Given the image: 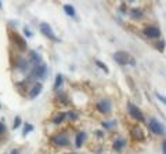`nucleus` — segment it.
Instances as JSON below:
<instances>
[{
	"label": "nucleus",
	"instance_id": "1",
	"mask_svg": "<svg viewBox=\"0 0 166 154\" xmlns=\"http://www.w3.org/2000/svg\"><path fill=\"white\" fill-rule=\"evenodd\" d=\"M46 73H47V67H46L45 63L33 65L32 72H31V77L32 79H45Z\"/></svg>",
	"mask_w": 166,
	"mask_h": 154
},
{
	"label": "nucleus",
	"instance_id": "2",
	"mask_svg": "<svg viewBox=\"0 0 166 154\" xmlns=\"http://www.w3.org/2000/svg\"><path fill=\"white\" fill-rule=\"evenodd\" d=\"M127 109H129V114L133 117L134 120H137V121H144V114H143V111L138 109L136 105L133 103H127Z\"/></svg>",
	"mask_w": 166,
	"mask_h": 154
},
{
	"label": "nucleus",
	"instance_id": "3",
	"mask_svg": "<svg viewBox=\"0 0 166 154\" xmlns=\"http://www.w3.org/2000/svg\"><path fill=\"white\" fill-rule=\"evenodd\" d=\"M148 125H150L151 132H154V134H156V135H165V127L159 123L156 119H151Z\"/></svg>",
	"mask_w": 166,
	"mask_h": 154
},
{
	"label": "nucleus",
	"instance_id": "4",
	"mask_svg": "<svg viewBox=\"0 0 166 154\" xmlns=\"http://www.w3.org/2000/svg\"><path fill=\"white\" fill-rule=\"evenodd\" d=\"M39 29H40V32L46 36V37H49V39L54 40V41H58V37H56V35H54L53 29H51V26H50L49 24H46V22H42L40 26H39Z\"/></svg>",
	"mask_w": 166,
	"mask_h": 154
},
{
	"label": "nucleus",
	"instance_id": "5",
	"mask_svg": "<svg viewBox=\"0 0 166 154\" xmlns=\"http://www.w3.org/2000/svg\"><path fill=\"white\" fill-rule=\"evenodd\" d=\"M113 59L116 61L119 65H127L129 61H130V56H129V54L125 52V51H118V52H115Z\"/></svg>",
	"mask_w": 166,
	"mask_h": 154
},
{
	"label": "nucleus",
	"instance_id": "6",
	"mask_svg": "<svg viewBox=\"0 0 166 154\" xmlns=\"http://www.w3.org/2000/svg\"><path fill=\"white\" fill-rule=\"evenodd\" d=\"M10 36H11V41H12V43H15V46L20 48V50H25V48H26V43H25V40L22 39L18 33L11 32V35H10Z\"/></svg>",
	"mask_w": 166,
	"mask_h": 154
},
{
	"label": "nucleus",
	"instance_id": "7",
	"mask_svg": "<svg viewBox=\"0 0 166 154\" xmlns=\"http://www.w3.org/2000/svg\"><path fill=\"white\" fill-rule=\"evenodd\" d=\"M143 33H144L147 37H151V39H156V37L161 36V30H159L158 28H155V26H147V28L143 30Z\"/></svg>",
	"mask_w": 166,
	"mask_h": 154
},
{
	"label": "nucleus",
	"instance_id": "8",
	"mask_svg": "<svg viewBox=\"0 0 166 154\" xmlns=\"http://www.w3.org/2000/svg\"><path fill=\"white\" fill-rule=\"evenodd\" d=\"M98 110L101 111V113H105V114H110L111 111H112V103L111 100H101V102L98 103Z\"/></svg>",
	"mask_w": 166,
	"mask_h": 154
},
{
	"label": "nucleus",
	"instance_id": "9",
	"mask_svg": "<svg viewBox=\"0 0 166 154\" xmlns=\"http://www.w3.org/2000/svg\"><path fill=\"white\" fill-rule=\"evenodd\" d=\"M53 142L56 143L57 146H61V147H65L69 145V139L65 136V135H58L53 139Z\"/></svg>",
	"mask_w": 166,
	"mask_h": 154
},
{
	"label": "nucleus",
	"instance_id": "10",
	"mask_svg": "<svg viewBox=\"0 0 166 154\" xmlns=\"http://www.w3.org/2000/svg\"><path fill=\"white\" fill-rule=\"evenodd\" d=\"M42 88H43V87H42V84H35V85H33V87L29 90V98H31V99H35L37 95L42 92Z\"/></svg>",
	"mask_w": 166,
	"mask_h": 154
},
{
	"label": "nucleus",
	"instance_id": "11",
	"mask_svg": "<svg viewBox=\"0 0 166 154\" xmlns=\"http://www.w3.org/2000/svg\"><path fill=\"white\" fill-rule=\"evenodd\" d=\"M85 139H86V134H85V132H79V134L76 135V140H75L76 147H82V145H83V142H85Z\"/></svg>",
	"mask_w": 166,
	"mask_h": 154
},
{
	"label": "nucleus",
	"instance_id": "12",
	"mask_svg": "<svg viewBox=\"0 0 166 154\" xmlns=\"http://www.w3.org/2000/svg\"><path fill=\"white\" fill-rule=\"evenodd\" d=\"M64 11L67 12L69 17H75V8H73L71 4H65V6H64Z\"/></svg>",
	"mask_w": 166,
	"mask_h": 154
},
{
	"label": "nucleus",
	"instance_id": "13",
	"mask_svg": "<svg viewBox=\"0 0 166 154\" xmlns=\"http://www.w3.org/2000/svg\"><path fill=\"white\" fill-rule=\"evenodd\" d=\"M132 136H133L134 139H137V140H140V139L144 138V136H143V131H141V129H138V128L133 129V132H132Z\"/></svg>",
	"mask_w": 166,
	"mask_h": 154
},
{
	"label": "nucleus",
	"instance_id": "14",
	"mask_svg": "<svg viewBox=\"0 0 166 154\" xmlns=\"http://www.w3.org/2000/svg\"><path fill=\"white\" fill-rule=\"evenodd\" d=\"M62 83H64V79H62V76L61 74H57V77H56V84H54V88L56 90H58V88L62 85Z\"/></svg>",
	"mask_w": 166,
	"mask_h": 154
},
{
	"label": "nucleus",
	"instance_id": "15",
	"mask_svg": "<svg viewBox=\"0 0 166 154\" xmlns=\"http://www.w3.org/2000/svg\"><path fill=\"white\" fill-rule=\"evenodd\" d=\"M125 146V142H123V140H116V142H115V145H113V149H115V150H122V147Z\"/></svg>",
	"mask_w": 166,
	"mask_h": 154
},
{
	"label": "nucleus",
	"instance_id": "16",
	"mask_svg": "<svg viewBox=\"0 0 166 154\" xmlns=\"http://www.w3.org/2000/svg\"><path fill=\"white\" fill-rule=\"evenodd\" d=\"M65 117H67V114H64V113H62V114H58V116L56 117V119H54V123H56V124L62 123V121L65 120Z\"/></svg>",
	"mask_w": 166,
	"mask_h": 154
},
{
	"label": "nucleus",
	"instance_id": "17",
	"mask_svg": "<svg viewBox=\"0 0 166 154\" xmlns=\"http://www.w3.org/2000/svg\"><path fill=\"white\" fill-rule=\"evenodd\" d=\"M130 15L133 17V18H140L141 17V11L140 10H132L130 11Z\"/></svg>",
	"mask_w": 166,
	"mask_h": 154
},
{
	"label": "nucleus",
	"instance_id": "18",
	"mask_svg": "<svg viewBox=\"0 0 166 154\" xmlns=\"http://www.w3.org/2000/svg\"><path fill=\"white\" fill-rule=\"evenodd\" d=\"M96 63H97L98 66L101 67V69H102V70H104V72H108V69H107V66H105V65H104V63H102V62H100V61H96Z\"/></svg>",
	"mask_w": 166,
	"mask_h": 154
},
{
	"label": "nucleus",
	"instance_id": "19",
	"mask_svg": "<svg viewBox=\"0 0 166 154\" xmlns=\"http://www.w3.org/2000/svg\"><path fill=\"white\" fill-rule=\"evenodd\" d=\"M14 121H15V123H14V129H15V128H18V125L21 124V119H20V117H15V120H14Z\"/></svg>",
	"mask_w": 166,
	"mask_h": 154
},
{
	"label": "nucleus",
	"instance_id": "20",
	"mask_svg": "<svg viewBox=\"0 0 166 154\" xmlns=\"http://www.w3.org/2000/svg\"><path fill=\"white\" fill-rule=\"evenodd\" d=\"M29 131H32V125H28V124H26V125H25V129H24V135H26Z\"/></svg>",
	"mask_w": 166,
	"mask_h": 154
},
{
	"label": "nucleus",
	"instance_id": "21",
	"mask_svg": "<svg viewBox=\"0 0 166 154\" xmlns=\"http://www.w3.org/2000/svg\"><path fill=\"white\" fill-rule=\"evenodd\" d=\"M6 132V125L3 123H0V135H3Z\"/></svg>",
	"mask_w": 166,
	"mask_h": 154
},
{
	"label": "nucleus",
	"instance_id": "22",
	"mask_svg": "<svg viewBox=\"0 0 166 154\" xmlns=\"http://www.w3.org/2000/svg\"><path fill=\"white\" fill-rule=\"evenodd\" d=\"M156 44H158V50H159V51H163V41H162V43H156Z\"/></svg>",
	"mask_w": 166,
	"mask_h": 154
},
{
	"label": "nucleus",
	"instance_id": "23",
	"mask_svg": "<svg viewBox=\"0 0 166 154\" xmlns=\"http://www.w3.org/2000/svg\"><path fill=\"white\" fill-rule=\"evenodd\" d=\"M25 35H26V36H29V37H31V36H32V33H31V30H29L28 28L25 29Z\"/></svg>",
	"mask_w": 166,
	"mask_h": 154
},
{
	"label": "nucleus",
	"instance_id": "24",
	"mask_svg": "<svg viewBox=\"0 0 166 154\" xmlns=\"http://www.w3.org/2000/svg\"><path fill=\"white\" fill-rule=\"evenodd\" d=\"M11 154H18V153H17V151H14V153H11Z\"/></svg>",
	"mask_w": 166,
	"mask_h": 154
},
{
	"label": "nucleus",
	"instance_id": "25",
	"mask_svg": "<svg viewBox=\"0 0 166 154\" xmlns=\"http://www.w3.org/2000/svg\"><path fill=\"white\" fill-rule=\"evenodd\" d=\"M0 7H1V3H0Z\"/></svg>",
	"mask_w": 166,
	"mask_h": 154
},
{
	"label": "nucleus",
	"instance_id": "26",
	"mask_svg": "<svg viewBox=\"0 0 166 154\" xmlns=\"http://www.w3.org/2000/svg\"><path fill=\"white\" fill-rule=\"evenodd\" d=\"M0 107H1V105H0Z\"/></svg>",
	"mask_w": 166,
	"mask_h": 154
}]
</instances>
